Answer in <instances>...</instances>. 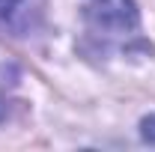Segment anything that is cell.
Wrapping results in <instances>:
<instances>
[{"label":"cell","mask_w":155,"mask_h":152,"mask_svg":"<svg viewBox=\"0 0 155 152\" xmlns=\"http://www.w3.org/2000/svg\"><path fill=\"white\" fill-rule=\"evenodd\" d=\"M84 15H87L90 30L104 42H119L137 33V24H140L134 0H87Z\"/></svg>","instance_id":"obj_1"},{"label":"cell","mask_w":155,"mask_h":152,"mask_svg":"<svg viewBox=\"0 0 155 152\" xmlns=\"http://www.w3.org/2000/svg\"><path fill=\"white\" fill-rule=\"evenodd\" d=\"M3 114H6V104H3V98H0V119H3Z\"/></svg>","instance_id":"obj_4"},{"label":"cell","mask_w":155,"mask_h":152,"mask_svg":"<svg viewBox=\"0 0 155 152\" xmlns=\"http://www.w3.org/2000/svg\"><path fill=\"white\" fill-rule=\"evenodd\" d=\"M24 3H27V0H0V12H3V15H6V12L12 15V12H18Z\"/></svg>","instance_id":"obj_3"},{"label":"cell","mask_w":155,"mask_h":152,"mask_svg":"<svg viewBox=\"0 0 155 152\" xmlns=\"http://www.w3.org/2000/svg\"><path fill=\"white\" fill-rule=\"evenodd\" d=\"M140 134H143L146 143H155V114L152 116H143V122H140Z\"/></svg>","instance_id":"obj_2"}]
</instances>
